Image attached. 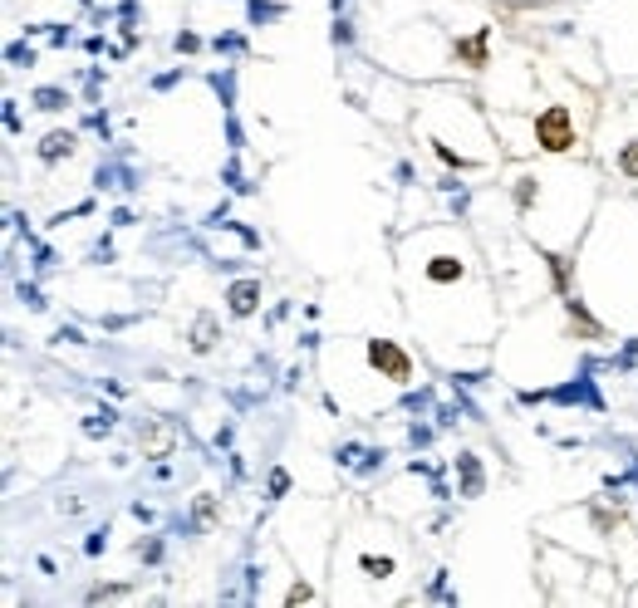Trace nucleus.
<instances>
[{
    "mask_svg": "<svg viewBox=\"0 0 638 608\" xmlns=\"http://www.w3.org/2000/svg\"><path fill=\"white\" fill-rule=\"evenodd\" d=\"M624 168H628V172H638V147H634V152L624 158Z\"/></svg>",
    "mask_w": 638,
    "mask_h": 608,
    "instance_id": "obj_3",
    "label": "nucleus"
},
{
    "mask_svg": "<svg viewBox=\"0 0 638 608\" xmlns=\"http://www.w3.org/2000/svg\"><path fill=\"white\" fill-rule=\"evenodd\" d=\"M541 143L555 147V152L574 143V137H570V113H564V108H550V113L541 118Z\"/></svg>",
    "mask_w": 638,
    "mask_h": 608,
    "instance_id": "obj_1",
    "label": "nucleus"
},
{
    "mask_svg": "<svg viewBox=\"0 0 638 608\" xmlns=\"http://www.w3.org/2000/svg\"><path fill=\"white\" fill-rule=\"evenodd\" d=\"M373 363H383V368H388L393 378H408V358L398 354V348H388V344H378V348H373Z\"/></svg>",
    "mask_w": 638,
    "mask_h": 608,
    "instance_id": "obj_2",
    "label": "nucleus"
}]
</instances>
